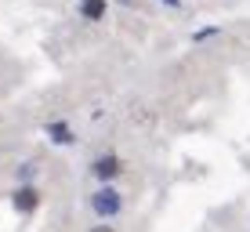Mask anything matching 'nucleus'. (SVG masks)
<instances>
[{
  "instance_id": "423d86ee",
  "label": "nucleus",
  "mask_w": 250,
  "mask_h": 232,
  "mask_svg": "<svg viewBox=\"0 0 250 232\" xmlns=\"http://www.w3.org/2000/svg\"><path fill=\"white\" fill-rule=\"evenodd\" d=\"M218 33H221V25H203V29H196V33H192V44H203V40L218 37Z\"/></svg>"
},
{
  "instance_id": "f257e3e1",
  "label": "nucleus",
  "mask_w": 250,
  "mask_h": 232,
  "mask_svg": "<svg viewBox=\"0 0 250 232\" xmlns=\"http://www.w3.org/2000/svg\"><path fill=\"white\" fill-rule=\"evenodd\" d=\"M120 207H124V200H120V192L113 185H102L98 192L91 196V211L98 214V218H116Z\"/></svg>"
},
{
  "instance_id": "0eeeda50",
  "label": "nucleus",
  "mask_w": 250,
  "mask_h": 232,
  "mask_svg": "<svg viewBox=\"0 0 250 232\" xmlns=\"http://www.w3.org/2000/svg\"><path fill=\"white\" fill-rule=\"evenodd\" d=\"M33 174H37V163H22V167H19V178H22V182H29Z\"/></svg>"
},
{
  "instance_id": "7ed1b4c3",
  "label": "nucleus",
  "mask_w": 250,
  "mask_h": 232,
  "mask_svg": "<svg viewBox=\"0 0 250 232\" xmlns=\"http://www.w3.org/2000/svg\"><path fill=\"white\" fill-rule=\"evenodd\" d=\"M37 203H40V192L33 185H19V192H15V211H22V214H33L37 211Z\"/></svg>"
},
{
  "instance_id": "20e7f679",
  "label": "nucleus",
  "mask_w": 250,
  "mask_h": 232,
  "mask_svg": "<svg viewBox=\"0 0 250 232\" xmlns=\"http://www.w3.org/2000/svg\"><path fill=\"white\" fill-rule=\"evenodd\" d=\"M44 131H47V138L55 142V145H73V142H76L73 131H69V124H62V120H51Z\"/></svg>"
},
{
  "instance_id": "f03ea898",
  "label": "nucleus",
  "mask_w": 250,
  "mask_h": 232,
  "mask_svg": "<svg viewBox=\"0 0 250 232\" xmlns=\"http://www.w3.org/2000/svg\"><path fill=\"white\" fill-rule=\"evenodd\" d=\"M120 170H124V160L113 156V152H105V156H98V160L91 163V174L98 178V182H113Z\"/></svg>"
},
{
  "instance_id": "39448f33",
  "label": "nucleus",
  "mask_w": 250,
  "mask_h": 232,
  "mask_svg": "<svg viewBox=\"0 0 250 232\" xmlns=\"http://www.w3.org/2000/svg\"><path fill=\"white\" fill-rule=\"evenodd\" d=\"M80 15L87 22H102L105 19V0H80Z\"/></svg>"
},
{
  "instance_id": "6e6552de",
  "label": "nucleus",
  "mask_w": 250,
  "mask_h": 232,
  "mask_svg": "<svg viewBox=\"0 0 250 232\" xmlns=\"http://www.w3.org/2000/svg\"><path fill=\"white\" fill-rule=\"evenodd\" d=\"M91 232H116V229H113V225H94Z\"/></svg>"
},
{
  "instance_id": "1a4fd4ad",
  "label": "nucleus",
  "mask_w": 250,
  "mask_h": 232,
  "mask_svg": "<svg viewBox=\"0 0 250 232\" xmlns=\"http://www.w3.org/2000/svg\"><path fill=\"white\" fill-rule=\"evenodd\" d=\"M163 4H170V7H182V0H163Z\"/></svg>"
}]
</instances>
